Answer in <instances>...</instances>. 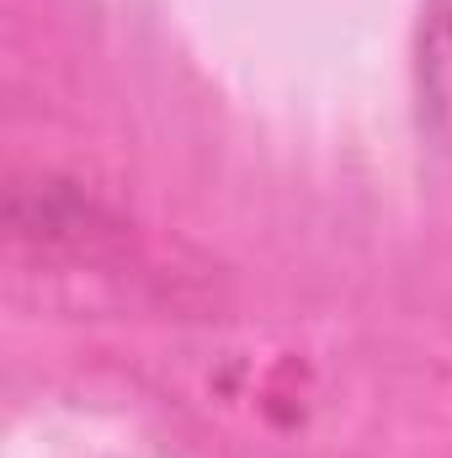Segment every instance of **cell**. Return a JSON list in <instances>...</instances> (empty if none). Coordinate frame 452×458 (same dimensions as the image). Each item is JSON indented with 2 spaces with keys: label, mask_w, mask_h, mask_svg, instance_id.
<instances>
[{
  "label": "cell",
  "mask_w": 452,
  "mask_h": 458,
  "mask_svg": "<svg viewBox=\"0 0 452 458\" xmlns=\"http://www.w3.org/2000/svg\"><path fill=\"white\" fill-rule=\"evenodd\" d=\"M415 97L421 123L437 139V149L452 155V0H426L415 27Z\"/></svg>",
  "instance_id": "1"
}]
</instances>
